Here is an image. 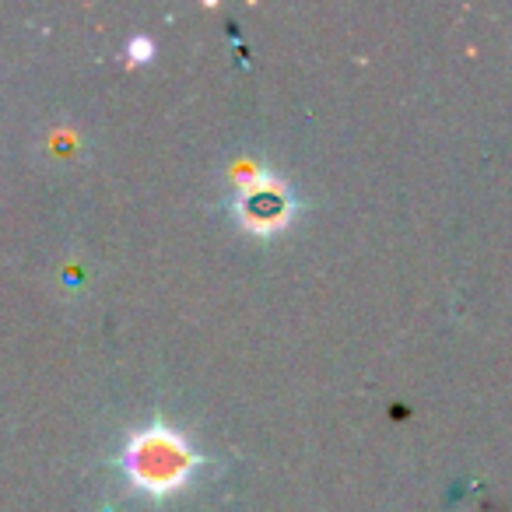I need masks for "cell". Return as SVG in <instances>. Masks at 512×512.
<instances>
[{
  "mask_svg": "<svg viewBox=\"0 0 512 512\" xmlns=\"http://www.w3.org/2000/svg\"><path fill=\"white\" fill-rule=\"evenodd\" d=\"M134 474L141 477L144 484H172L179 481V474H183L186 467H190V456L183 453V449L176 446L172 439H165L162 432V442H151L144 439L141 449H134Z\"/></svg>",
  "mask_w": 512,
  "mask_h": 512,
  "instance_id": "cell-1",
  "label": "cell"
}]
</instances>
